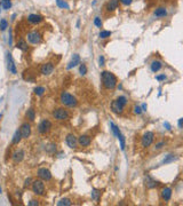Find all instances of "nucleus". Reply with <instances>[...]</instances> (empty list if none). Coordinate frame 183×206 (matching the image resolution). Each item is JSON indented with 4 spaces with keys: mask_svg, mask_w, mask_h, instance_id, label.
Masks as SVG:
<instances>
[{
    "mask_svg": "<svg viewBox=\"0 0 183 206\" xmlns=\"http://www.w3.org/2000/svg\"><path fill=\"white\" fill-rule=\"evenodd\" d=\"M175 159H176V157L174 156V155H168V156L166 157L165 159L162 160V163H164V164H168V163H172V162H174Z\"/></svg>",
    "mask_w": 183,
    "mask_h": 206,
    "instance_id": "nucleus-29",
    "label": "nucleus"
},
{
    "mask_svg": "<svg viewBox=\"0 0 183 206\" xmlns=\"http://www.w3.org/2000/svg\"><path fill=\"white\" fill-rule=\"evenodd\" d=\"M21 139H22L21 132L17 129V131L15 132L14 136H13V144H18V143L21 142Z\"/></svg>",
    "mask_w": 183,
    "mask_h": 206,
    "instance_id": "nucleus-25",
    "label": "nucleus"
},
{
    "mask_svg": "<svg viewBox=\"0 0 183 206\" xmlns=\"http://www.w3.org/2000/svg\"><path fill=\"white\" fill-rule=\"evenodd\" d=\"M132 1L133 0H120V2L123 5H125V6H128V5H130L132 4Z\"/></svg>",
    "mask_w": 183,
    "mask_h": 206,
    "instance_id": "nucleus-41",
    "label": "nucleus"
},
{
    "mask_svg": "<svg viewBox=\"0 0 183 206\" xmlns=\"http://www.w3.org/2000/svg\"><path fill=\"white\" fill-rule=\"evenodd\" d=\"M80 63V57H79V55L78 54H74L73 57H72V60L69 62V64H68V69H72V68H74L76 65H78V64Z\"/></svg>",
    "mask_w": 183,
    "mask_h": 206,
    "instance_id": "nucleus-19",
    "label": "nucleus"
},
{
    "mask_svg": "<svg viewBox=\"0 0 183 206\" xmlns=\"http://www.w3.org/2000/svg\"><path fill=\"white\" fill-rule=\"evenodd\" d=\"M182 123H183V119L181 118V119H179V127L182 128Z\"/></svg>",
    "mask_w": 183,
    "mask_h": 206,
    "instance_id": "nucleus-47",
    "label": "nucleus"
},
{
    "mask_svg": "<svg viewBox=\"0 0 183 206\" xmlns=\"http://www.w3.org/2000/svg\"><path fill=\"white\" fill-rule=\"evenodd\" d=\"M0 192H1V188H0Z\"/></svg>",
    "mask_w": 183,
    "mask_h": 206,
    "instance_id": "nucleus-51",
    "label": "nucleus"
},
{
    "mask_svg": "<svg viewBox=\"0 0 183 206\" xmlns=\"http://www.w3.org/2000/svg\"><path fill=\"white\" fill-rule=\"evenodd\" d=\"M56 4L59 7L61 8H65V9H69V5L64 1V0H56Z\"/></svg>",
    "mask_w": 183,
    "mask_h": 206,
    "instance_id": "nucleus-30",
    "label": "nucleus"
},
{
    "mask_svg": "<svg viewBox=\"0 0 183 206\" xmlns=\"http://www.w3.org/2000/svg\"><path fill=\"white\" fill-rule=\"evenodd\" d=\"M20 132H21L22 139H28L30 134H31V126H30V124L24 123L21 126V128H20Z\"/></svg>",
    "mask_w": 183,
    "mask_h": 206,
    "instance_id": "nucleus-10",
    "label": "nucleus"
},
{
    "mask_svg": "<svg viewBox=\"0 0 183 206\" xmlns=\"http://www.w3.org/2000/svg\"><path fill=\"white\" fill-rule=\"evenodd\" d=\"M42 20H44L42 16L37 15V14H31L28 16V21L30 22V23H33V24H38V23H40V22L42 21Z\"/></svg>",
    "mask_w": 183,
    "mask_h": 206,
    "instance_id": "nucleus-17",
    "label": "nucleus"
},
{
    "mask_svg": "<svg viewBox=\"0 0 183 206\" xmlns=\"http://www.w3.org/2000/svg\"><path fill=\"white\" fill-rule=\"evenodd\" d=\"M61 102L63 103L64 105L70 107V108L77 107V104H78L77 99H76L73 95L69 94L68 92H63L61 94Z\"/></svg>",
    "mask_w": 183,
    "mask_h": 206,
    "instance_id": "nucleus-2",
    "label": "nucleus"
},
{
    "mask_svg": "<svg viewBox=\"0 0 183 206\" xmlns=\"http://www.w3.org/2000/svg\"><path fill=\"white\" fill-rule=\"evenodd\" d=\"M53 117L57 120H67V119H69L70 115H69L68 110H65L63 108H59V109L53 111Z\"/></svg>",
    "mask_w": 183,
    "mask_h": 206,
    "instance_id": "nucleus-3",
    "label": "nucleus"
},
{
    "mask_svg": "<svg viewBox=\"0 0 183 206\" xmlns=\"http://www.w3.org/2000/svg\"><path fill=\"white\" fill-rule=\"evenodd\" d=\"M111 36V31H101L100 32V38H102V39H104V38H108V37Z\"/></svg>",
    "mask_w": 183,
    "mask_h": 206,
    "instance_id": "nucleus-33",
    "label": "nucleus"
},
{
    "mask_svg": "<svg viewBox=\"0 0 183 206\" xmlns=\"http://www.w3.org/2000/svg\"><path fill=\"white\" fill-rule=\"evenodd\" d=\"M65 141H67V144L69 148H71V149H74V148H77V143H78V140L77 138L74 136L73 134H69L67 136V139H65Z\"/></svg>",
    "mask_w": 183,
    "mask_h": 206,
    "instance_id": "nucleus-13",
    "label": "nucleus"
},
{
    "mask_svg": "<svg viewBox=\"0 0 183 206\" xmlns=\"http://www.w3.org/2000/svg\"><path fill=\"white\" fill-rule=\"evenodd\" d=\"M71 204H72V203H71V200L69 198H62L60 202L57 203L59 206H69V205H71Z\"/></svg>",
    "mask_w": 183,
    "mask_h": 206,
    "instance_id": "nucleus-27",
    "label": "nucleus"
},
{
    "mask_svg": "<svg viewBox=\"0 0 183 206\" xmlns=\"http://www.w3.org/2000/svg\"><path fill=\"white\" fill-rule=\"evenodd\" d=\"M134 112H135L136 115H141L142 114V109L138 107V105H135V107H134Z\"/></svg>",
    "mask_w": 183,
    "mask_h": 206,
    "instance_id": "nucleus-39",
    "label": "nucleus"
},
{
    "mask_svg": "<svg viewBox=\"0 0 183 206\" xmlns=\"http://www.w3.org/2000/svg\"><path fill=\"white\" fill-rule=\"evenodd\" d=\"M100 195H101V192L97 191V190H93L92 191V198L94 199V200H96V202H99V199H100Z\"/></svg>",
    "mask_w": 183,
    "mask_h": 206,
    "instance_id": "nucleus-31",
    "label": "nucleus"
},
{
    "mask_svg": "<svg viewBox=\"0 0 183 206\" xmlns=\"http://www.w3.org/2000/svg\"><path fill=\"white\" fill-rule=\"evenodd\" d=\"M50 128H52V123H50L48 119H44V120L39 124L38 131L40 134H46V133H48V132L50 131Z\"/></svg>",
    "mask_w": 183,
    "mask_h": 206,
    "instance_id": "nucleus-7",
    "label": "nucleus"
},
{
    "mask_svg": "<svg viewBox=\"0 0 183 206\" xmlns=\"http://www.w3.org/2000/svg\"><path fill=\"white\" fill-rule=\"evenodd\" d=\"M162 67V63L160 61H153L151 63V70L152 72H158Z\"/></svg>",
    "mask_w": 183,
    "mask_h": 206,
    "instance_id": "nucleus-22",
    "label": "nucleus"
},
{
    "mask_svg": "<svg viewBox=\"0 0 183 206\" xmlns=\"http://www.w3.org/2000/svg\"><path fill=\"white\" fill-rule=\"evenodd\" d=\"M153 139H155V134L152 133V132H147L143 134L142 136V146L144 147V148H148L152 144L153 142Z\"/></svg>",
    "mask_w": 183,
    "mask_h": 206,
    "instance_id": "nucleus-5",
    "label": "nucleus"
},
{
    "mask_svg": "<svg viewBox=\"0 0 183 206\" xmlns=\"http://www.w3.org/2000/svg\"><path fill=\"white\" fill-rule=\"evenodd\" d=\"M37 174H38V176L41 179V180H45V181H49L50 179H52V173L49 172V170H47L45 167L39 168Z\"/></svg>",
    "mask_w": 183,
    "mask_h": 206,
    "instance_id": "nucleus-9",
    "label": "nucleus"
},
{
    "mask_svg": "<svg viewBox=\"0 0 183 206\" xmlns=\"http://www.w3.org/2000/svg\"><path fill=\"white\" fill-rule=\"evenodd\" d=\"M7 61H8V70H9V72H12L13 75H16L17 70H16V65H15L14 61H13V57H12L11 53H7Z\"/></svg>",
    "mask_w": 183,
    "mask_h": 206,
    "instance_id": "nucleus-14",
    "label": "nucleus"
},
{
    "mask_svg": "<svg viewBox=\"0 0 183 206\" xmlns=\"http://www.w3.org/2000/svg\"><path fill=\"white\" fill-rule=\"evenodd\" d=\"M110 126H111V129H112V132L115 133V135H116L117 138H118V140L120 141L121 150H125V139H124V135L121 134V132L119 131V128L117 127L113 123H110Z\"/></svg>",
    "mask_w": 183,
    "mask_h": 206,
    "instance_id": "nucleus-6",
    "label": "nucleus"
},
{
    "mask_svg": "<svg viewBox=\"0 0 183 206\" xmlns=\"http://www.w3.org/2000/svg\"><path fill=\"white\" fill-rule=\"evenodd\" d=\"M156 79H157V80H159V82H162V80H166V76L165 75L157 76V77H156Z\"/></svg>",
    "mask_w": 183,
    "mask_h": 206,
    "instance_id": "nucleus-42",
    "label": "nucleus"
},
{
    "mask_svg": "<svg viewBox=\"0 0 183 206\" xmlns=\"http://www.w3.org/2000/svg\"><path fill=\"white\" fill-rule=\"evenodd\" d=\"M119 6V0H109V2L106 4V9L109 12L116 11Z\"/></svg>",
    "mask_w": 183,
    "mask_h": 206,
    "instance_id": "nucleus-18",
    "label": "nucleus"
},
{
    "mask_svg": "<svg viewBox=\"0 0 183 206\" xmlns=\"http://www.w3.org/2000/svg\"><path fill=\"white\" fill-rule=\"evenodd\" d=\"M77 26H78V28L80 26V21H78V22H77Z\"/></svg>",
    "mask_w": 183,
    "mask_h": 206,
    "instance_id": "nucleus-49",
    "label": "nucleus"
},
{
    "mask_svg": "<svg viewBox=\"0 0 183 206\" xmlns=\"http://www.w3.org/2000/svg\"><path fill=\"white\" fill-rule=\"evenodd\" d=\"M1 6L4 9H9L12 7V1L11 0H2L1 1Z\"/></svg>",
    "mask_w": 183,
    "mask_h": 206,
    "instance_id": "nucleus-28",
    "label": "nucleus"
},
{
    "mask_svg": "<svg viewBox=\"0 0 183 206\" xmlns=\"http://www.w3.org/2000/svg\"><path fill=\"white\" fill-rule=\"evenodd\" d=\"M124 108H125V105H123L121 103H119L117 100L112 101V103H111V110H112L115 114H123Z\"/></svg>",
    "mask_w": 183,
    "mask_h": 206,
    "instance_id": "nucleus-12",
    "label": "nucleus"
},
{
    "mask_svg": "<svg viewBox=\"0 0 183 206\" xmlns=\"http://www.w3.org/2000/svg\"><path fill=\"white\" fill-rule=\"evenodd\" d=\"M162 198L164 202H168L169 199L172 198V189L166 187L162 190Z\"/></svg>",
    "mask_w": 183,
    "mask_h": 206,
    "instance_id": "nucleus-15",
    "label": "nucleus"
},
{
    "mask_svg": "<svg viewBox=\"0 0 183 206\" xmlns=\"http://www.w3.org/2000/svg\"><path fill=\"white\" fill-rule=\"evenodd\" d=\"M45 93V88L44 87H35V94L38 96H41Z\"/></svg>",
    "mask_w": 183,
    "mask_h": 206,
    "instance_id": "nucleus-32",
    "label": "nucleus"
},
{
    "mask_svg": "<svg viewBox=\"0 0 183 206\" xmlns=\"http://www.w3.org/2000/svg\"><path fill=\"white\" fill-rule=\"evenodd\" d=\"M23 157H24V152H23L22 150L15 151V152L13 153V160H14L15 163H20V162L23 159Z\"/></svg>",
    "mask_w": 183,
    "mask_h": 206,
    "instance_id": "nucleus-21",
    "label": "nucleus"
},
{
    "mask_svg": "<svg viewBox=\"0 0 183 206\" xmlns=\"http://www.w3.org/2000/svg\"><path fill=\"white\" fill-rule=\"evenodd\" d=\"M56 150V146L55 144H49L48 147H46V151L47 152H54Z\"/></svg>",
    "mask_w": 183,
    "mask_h": 206,
    "instance_id": "nucleus-36",
    "label": "nucleus"
},
{
    "mask_svg": "<svg viewBox=\"0 0 183 206\" xmlns=\"http://www.w3.org/2000/svg\"><path fill=\"white\" fill-rule=\"evenodd\" d=\"M7 28H8V22L6 21V20H1V21H0V29L4 31V30H6Z\"/></svg>",
    "mask_w": 183,
    "mask_h": 206,
    "instance_id": "nucleus-34",
    "label": "nucleus"
},
{
    "mask_svg": "<svg viewBox=\"0 0 183 206\" xmlns=\"http://www.w3.org/2000/svg\"><path fill=\"white\" fill-rule=\"evenodd\" d=\"M145 185H147L149 189H153L158 185V182L156 181V180H153L152 178H150L148 175V176L145 178Z\"/></svg>",
    "mask_w": 183,
    "mask_h": 206,
    "instance_id": "nucleus-20",
    "label": "nucleus"
},
{
    "mask_svg": "<svg viewBox=\"0 0 183 206\" xmlns=\"http://www.w3.org/2000/svg\"><path fill=\"white\" fill-rule=\"evenodd\" d=\"M53 71H54V65H53V63H50V62L42 64V67L40 68V72H41L44 76L50 75Z\"/></svg>",
    "mask_w": 183,
    "mask_h": 206,
    "instance_id": "nucleus-11",
    "label": "nucleus"
},
{
    "mask_svg": "<svg viewBox=\"0 0 183 206\" xmlns=\"http://www.w3.org/2000/svg\"><path fill=\"white\" fill-rule=\"evenodd\" d=\"M147 108H148V107H147V104H143V105H142V108H141L142 111H147Z\"/></svg>",
    "mask_w": 183,
    "mask_h": 206,
    "instance_id": "nucleus-48",
    "label": "nucleus"
},
{
    "mask_svg": "<svg viewBox=\"0 0 183 206\" xmlns=\"http://www.w3.org/2000/svg\"><path fill=\"white\" fill-rule=\"evenodd\" d=\"M101 78H102L103 86L106 89H113L117 85V78L112 72L109 71H103L101 73Z\"/></svg>",
    "mask_w": 183,
    "mask_h": 206,
    "instance_id": "nucleus-1",
    "label": "nucleus"
},
{
    "mask_svg": "<svg viewBox=\"0 0 183 206\" xmlns=\"http://www.w3.org/2000/svg\"><path fill=\"white\" fill-rule=\"evenodd\" d=\"M26 118H28L29 120L30 121H33L35 120V110L33 109H29L28 111H26Z\"/></svg>",
    "mask_w": 183,
    "mask_h": 206,
    "instance_id": "nucleus-26",
    "label": "nucleus"
},
{
    "mask_svg": "<svg viewBox=\"0 0 183 206\" xmlns=\"http://www.w3.org/2000/svg\"><path fill=\"white\" fill-rule=\"evenodd\" d=\"M79 72H80V75H86L87 73V67L85 65V64H80V68H79Z\"/></svg>",
    "mask_w": 183,
    "mask_h": 206,
    "instance_id": "nucleus-35",
    "label": "nucleus"
},
{
    "mask_svg": "<svg viewBox=\"0 0 183 206\" xmlns=\"http://www.w3.org/2000/svg\"><path fill=\"white\" fill-rule=\"evenodd\" d=\"M100 64H101V65H103V64H104V57H103V56L100 57Z\"/></svg>",
    "mask_w": 183,
    "mask_h": 206,
    "instance_id": "nucleus-45",
    "label": "nucleus"
},
{
    "mask_svg": "<svg viewBox=\"0 0 183 206\" xmlns=\"http://www.w3.org/2000/svg\"><path fill=\"white\" fill-rule=\"evenodd\" d=\"M92 142V139L91 136H88V135H81L79 140H78V143L80 144L81 147H88L91 144Z\"/></svg>",
    "mask_w": 183,
    "mask_h": 206,
    "instance_id": "nucleus-16",
    "label": "nucleus"
},
{
    "mask_svg": "<svg viewBox=\"0 0 183 206\" xmlns=\"http://www.w3.org/2000/svg\"><path fill=\"white\" fill-rule=\"evenodd\" d=\"M94 24H95L96 26L101 28V26H102V21H101V18H100V17H95V20H94Z\"/></svg>",
    "mask_w": 183,
    "mask_h": 206,
    "instance_id": "nucleus-38",
    "label": "nucleus"
},
{
    "mask_svg": "<svg viewBox=\"0 0 183 206\" xmlns=\"http://www.w3.org/2000/svg\"><path fill=\"white\" fill-rule=\"evenodd\" d=\"M0 7H1V2H0Z\"/></svg>",
    "mask_w": 183,
    "mask_h": 206,
    "instance_id": "nucleus-50",
    "label": "nucleus"
},
{
    "mask_svg": "<svg viewBox=\"0 0 183 206\" xmlns=\"http://www.w3.org/2000/svg\"><path fill=\"white\" fill-rule=\"evenodd\" d=\"M117 101L119 103H121L123 105H126L127 104V99H126V96H119L118 99H117Z\"/></svg>",
    "mask_w": 183,
    "mask_h": 206,
    "instance_id": "nucleus-37",
    "label": "nucleus"
},
{
    "mask_svg": "<svg viewBox=\"0 0 183 206\" xmlns=\"http://www.w3.org/2000/svg\"><path fill=\"white\" fill-rule=\"evenodd\" d=\"M17 48H18V49L23 50V52H26V50L29 49V46H28V44H26V41H25V40L20 39L17 41Z\"/></svg>",
    "mask_w": 183,
    "mask_h": 206,
    "instance_id": "nucleus-23",
    "label": "nucleus"
},
{
    "mask_svg": "<svg viewBox=\"0 0 183 206\" xmlns=\"http://www.w3.org/2000/svg\"><path fill=\"white\" fill-rule=\"evenodd\" d=\"M31 181H32V179H31V178H28V179H26V180H25V183H24V187H29V185H31V183H30Z\"/></svg>",
    "mask_w": 183,
    "mask_h": 206,
    "instance_id": "nucleus-43",
    "label": "nucleus"
},
{
    "mask_svg": "<svg viewBox=\"0 0 183 206\" xmlns=\"http://www.w3.org/2000/svg\"><path fill=\"white\" fill-rule=\"evenodd\" d=\"M155 15L157 17H165L167 15V11L164 7H159L155 11Z\"/></svg>",
    "mask_w": 183,
    "mask_h": 206,
    "instance_id": "nucleus-24",
    "label": "nucleus"
},
{
    "mask_svg": "<svg viewBox=\"0 0 183 206\" xmlns=\"http://www.w3.org/2000/svg\"><path fill=\"white\" fill-rule=\"evenodd\" d=\"M28 40L29 43L33 44V45H37V44L41 43V35L37 31H32L28 33Z\"/></svg>",
    "mask_w": 183,
    "mask_h": 206,
    "instance_id": "nucleus-8",
    "label": "nucleus"
},
{
    "mask_svg": "<svg viewBox=\"0 0 183 206\" xmlns=\"http://www.w3.org/2000/svg\"><path fill=\"white\" fill-rule=\"evenodd\" d=\"M164 126H165V127L167 128L168 131H169V129H171V125H169L168 123H164Z\"/></svg>",
    "mask_w": 183,
    "mask_h": 206,
    "instance_id": "nucleus-46",
    "label": "nucleus"
},
{
    "mask_svg": "<svg viewBox=\"0 0 183 206\" xmlns=\"http://www.w3.org/2000/svg\"><path fill=\"white\" fill-rule=\"evenodd\" d=\"M28 204H29L30 206H38V205H39L38 200H35V199H32V200H30V202H29Z\"/></svg>",
    "mask_w": 183,
    "mask_h": 206,
    "instance_id": "nucleus-40",
    "label": "nucleus"
},
{
    "mask_svg": "<svg viewBox=\"0 0 183 206\" xmlns=\"http://www.w3.org/2000/svg\"><path fill=\"white\" fill-rule=\"evenodd\" d=\"M32 191L35 192V195L42 196L45 194V185L41 180H35L32 183Z\"/></svg>",
    "mask_w": 183,
    "mask_h": 206,
    "instance_id": "nucleus-4",
    "label": "nucleus"
},
{
    "mask_svg": "<svg viewBox=\"0 0 183 206\" xmlns=\"http://www.w3.org/2000/svg\"><path fill=\"white\" fill-rule=\"evenodd\" d=\"M162 146H165V142H160L158 144H156V149H162Z\"/></svg>",
    "mask_w": 183,
    "mask_h": 206,
    "instance_id": "nucleus-44",
    "label": "nucleus"
}]
</instances>
